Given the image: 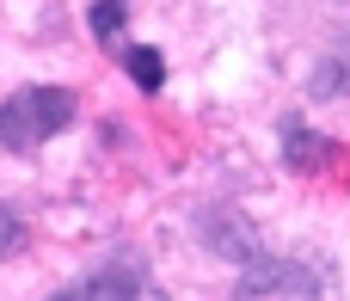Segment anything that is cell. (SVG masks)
I'll list each match as a JSON object with an SVG mask.
<instances>
[{
	"label": "cell",
	"mask_w": 350,
	"mask_h": 301,
	"mask_svg": "<svg viewBox=\"0 0 350 301\" xmlns=\"http://www.w3.org/2000/svg\"><path fill=\"white\" fill-rule=\"evenodd\" d=\"M92 31L123 49V0H98V6H92Z\"/></svg>",
	"instance_id": "obj_4"
},
{
	"label": "cell",
	"mask_w": 350,
	"mask_h": 301,
	"mask_svg": "<svg viewBox=\"0 0 350 301\" xmlns=\"http://www.w3.org/2000/svg\"><path fill=\"white\" fill-rule=\"evenodd\" d=\"M68 123H74L68 86H18L12 99H0V148H12V154H37Z\"/></svg>",
	"instance_id": "obj_1"
},
{
	"label": "cell",
	"mask_w": 350,
	"mask_h": 301,
	"mask_svg": "<svg viewBox=\"0 0 350 301\" xmlns=\"http://www.w3.org/2000/svg\"><path fill=\"white\" fill-rule=\"evenodd\" d=\"M117 55L129 62V80H135L142 92H160V86H166V62H160V49H148V43H123Z\"/></svg>",
	"instance_id": "obj_3"
},
{
	"label": "cell",
	"mask_w": 350,
	"mask_h": 301,
	"mask_svg": "<svg viewBox=\"0 0 350 301\" xmlns=\"http://www.w3.org/2000/svg\"><path fill=\"white\" fill-rule=\"evenodd\" d=\"M271 289H295V296H314V271L301 265H271V271H246V296H271Z\"/></svg>",
	"instance_id": "obj_2"
},
{
	"label": "cell",
	"mask_w": 350,
	"mask_h": 301,
	"mask_svg": "<svg viewBox=\"0 0 350 301\" xmlns=\"http://www.w3.org/2000/svg\"><path fill=\"white\" fill-rule=\"evenodd\" d=\"M12 246H18V222H12V209L0 203V259H6Z\"/></svg>",
	"instance_id": "obj_5"
}]
</instances>
